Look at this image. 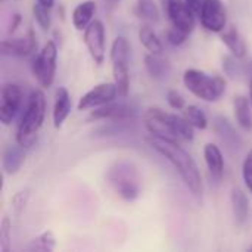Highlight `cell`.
Masks as SVG:
<instances>
[{"instance_id": "obj_24", "label": "cell", "mask_w": 252, "mask_h": 252, "mask_svg": "<svg viewBox=\"0 0 252 252\" xmlns=\"http://www.w3.org/2000/svg\"><path fill=\"white\" fill-rule=\"evenodd\" d=\"M170 123L179 142H186V143L193 142L195 127L185 117H180L177 114H170Z\"/></svg>"}, {"instance_id": "obj_26", "label": "cell", "mask_w": 252, "mask_h": 252, "mask_svg": "<svg viewBox=\"0 0 252 252\" xmlns=\"http://www.w3.org/2000/svg\"><path fill=\"white\" fill-rule=\"evenodd\" d=\"M56 248V238L52 232H43L34 239L27 247V251H40V252H50Z\"/></svg>"}, {"instance_id": "obj_35", "label": "cell", "mask_w": 252, "mask_h": 252, "mask_svg": "<svg viewBox=\"0 0 252 252\" xmlns=\"http://www.w3.org/2000/svg\"><path fill=\"white\" fill-rule=\"evenodd\" d=\"M27 201H28V192H27V190H25V192H18V193L13 196L12 205H13V210H15L16 214H19V213L25 208Z\"/></svg>"}, {"instance_id": "obj_7", "label": "cell", "mask_w": 252, "mask_h": 252, "mask_svg": "<svg viewBox=\"0 0 252 252\" xmlns=\"http://www.w3.org/2000/svg\"><path fill=\"white\" fill-rule=\"evenodd\" d=\"M143 123L151 136L164 140L179 142L170 123V112H165L157 106L148 108L143 114Z\"/></svg>"}, {"instance_id": "obj_18", "label": "cell", "mask_w": 252, "mask_h": 252, "mask_svg": "<svg viewBox=\"0 0 252 252\" xmlns=\"http://www.w3.org/2000/svg\"><path fill=\"white\" fill-rule=\"evenodd\" d=\"M24 159H25V148H22L19 143L7 145L3 149V155H1L3 173L7 176L16 174L19 171V168L22 167Z\"/></svg>"}, {"instance_id": "obj_10", "label": "cell", "mask_w": 252, "mask_h": 252, "mask_svg": "<svg viewBox=\"0 0 252 252\" xmlns=\"http://www.w3.org/2000/svg\"><path fill=\"white\" fill-rule=\"evenodd\" d=\"M137 117V108L126 102H111L103 106L94 108L90 114V120H108L111 123H127Z\"/></svg>"}, {"instance_id": "obj_40", "label": "cell", "mask_w": 252, "mask_h": 252, "mask_svg": "<svg viewBox=\"0 0 252 252\" xmlns=\"http://www.w3.org/2000/svg\"><path fill=\"white\" fill-rule=\"evenodd\" d=\"M248 251H250V252H252V247H250V248H248Z\"/></svg>"}, {"instance_id": "obj_17", "label": "cell", "mask_w": 252, "mask_h": 252, "mask_svg": "<svg viewBox=\"0 0 252 252\" xmlns=\"http://www.w3.org/2000/svg\"><path fill=\"white\" fill-rule=\"evenodd\" d=\"M71 96L69 92L66 90V87H58L56 93H55V103H53V126L56 128H61L63 126V123L66 121V118L71 114Z\"/></svg>"}, {"instance_id": "obj_8", "label": "cell", "mask_w": 252, "mask_h": 252, "mask_svg": "<svg viewBox=\"0 0 252 252\" xmlns=\"http://www.w3.org/2000/svg\"><path fill=\"white\" fill-rule=\"evenodd\" d=\"M83 41L94 63H103L106 55V31L102 21L94 19L89 24V27L84 30Z\"/></svg>"}, {"instance_id": "obj_19", "label": "cell", "mask_w": 252, "mask_h": 252, "mask_svg": "<svg viewBox=\"0 0 252 252\" xmlns=\"http://www.w3.org/2000/svg\"><path fill=\"white\" fill-rule=\"evenodd\" d=\"M230 202H232V213L235 217V223L236 226L242 227L250 217V199L242 189L235 188L230 195Z\"/></svg>"}, {"instance_id": "obj_23", "label": "cell", "mask_w": 252, "mask_h": 252, "mask_svg": "<svg viewBox=\"0 0 252 252\" xmlns=\"http://www.w3.org/2000/svg\"><path fill=\"white\" fill-rule=\"evenodd\" d=\"M96 13V3L93 0H86L80 4H77L72 10V24L78 31H83L89 27V24L93 21V16Z\"/></svg>"}, {"instance_id": "obj_11", "label": "cell", "mask_w": 252, "mask_h": 252, "mask_svg": "<svg viewBox=\"0 0 252 252\" xmlns=\"http://www.w3.org/2000/svg\"><path fill=\"white\" fill-rule=\"evenodd\" d=\"M201 25L210 32H223L227 25V12L221 0H204L201 13Z\"/></svg>"}, {"instance_id": "obj_20", "label": "cell", "mask_w": 252, "mask_h": 252, "mask_svg": "<svg viewBox=\"0 0 252 252\" xmlns=\"http://www.w3.org/2000/svg\"><path fill=\"white\" fill-rule=\"evenodd\" d=\"M204 158L210 174L216 179H221L224 174V158L221 149L216 143H207L204 146Z\"/></svg>"}, {"instance_id": "obj_28", "label": "cell", "mask_w": 252, "mask_h": 252, "mask_svg": "<svg viewBox=\"0 0 252 252\" xmlns=\"http://www.w3.org/2000/svg\"><path fill=\"white\" fill-rule=\"evenodd\" d=\"M241 58H236L235 55L232 56H226L223 59V69L226 72L227 77L236 80L245 75V65L239 61Z\"/></svg>"}, {"instance_id": "obj_37", "label": "cell", "mask_w": 252, "mask_h": 252, "mask_svg": "<svg viewBox=\"0 0 252 252\" xmlns=\"http://www.w3.org/2000/svg\"><path fill=\"white\" fill-rule=\"evenodd\" d=\"M21 22H22V18H21V15L19 13H13L12 15V19H10V24H9V34H13L15 31H16V28L21 25Z\"/></svg>"}, {"instance_id": "obj_27", "label": "cell", "mask_w": 252, "mask_h": 252, "mask_svg": "<svg viewBox=\"0 0 252 252\" xmlns=\"http://www.w3.org/2000/svg\"><path fill=\"white\" fill-rule=\"evenodd\" d=\"M185 118L198 130H205L208 127V117L204 112V109H201L196 105H189L183 109Z\"/></svg>"}, {"instance_id": "obj_16", "label": "cell", "mask_w": 252, "mask_h": 252, "mask_svg": "<svg viewBox=\"0 0 252 252\" xmlns=\"http://www.w3.org/2000/svg\"><path fill=\"white\" fill-rule=\"evenodd\" d=\"M143 62L151 78L157 81H164L171 75V62L162 53H148Z\"/></svg>"}, {"instance_id": "obj_29", "label": "cell", "mask_w": 252, "mask_h": 252, "mask_svg": "<svg viewBox=\"0 0 252 252\" xmlns=\"http://www.w3.org/2000/svg\"><path fill=\"white\" fill-rule=\"evenodd\" d=\"M136 12L140 18L149 19V21H158L159 10L155 4V0H137Z\"/></svg>"}, {"instance_id": "obj_39", "label": "cell", "mask_w": 252, "mask_h": 252, "mask_svg": "<svg viewBox=\"0 0 252 252\" xmlns=\"http://www.w3.org/2000/svg\"><path fill=\"white\" fill-rule=\"evenodd\" d=\"M250 102H251V106H252V80L250 81Z\"/></svg>"}, {"instance_id": "obj_14", "label": "cell", "mask_w": 252, "mask_h": 252, "mask_svg": "<svg viewBox=\"0 0 252 252\" xmlns=\"http://www.w3.org/2000/svg\"><path fill=\"white\" fill-rule=\"evenodd\" d=\"M37 35L32 30H28L25 35L16 38H7L1 41V53L4 56L24 58L37 50Z\"/></svg>"}, {"instance_id": "obj_1", "label": "cell", "mask_w": 252, "mask_h": 252, "mask_svg": "<svg viewBox=\"0 0 252 252\" xmlns=\"http://www.w3.org/2000/svg\"><path fill=\"white\" fill-rule=\"evenodd\" d=\"M148 143L152 149H155L159 155H162L179 173L182 177L183 183L186 188L195 195L201 196L204 192V185H202V176L201 171L192 158L190 154H188L182 146L180 142H173V140H164L158 139L154 136L148 137Z\"/></svg>"}, {"instance_id": "obj_31", "label": "cell", "mask_w": 252, "mask_h": 252, "mask_svg": "<svg viewBox=\"0 0 252 252\" xmlns=\"http://www.w3.org/2000/svg\"><path fill=\"white\" fill-rule=\"evenodd\" d=\"M10 239H12V223L9 217H3L0 223V251H10Z\"/></svg>"}, {"instance_id": "obj_25", "label": "cell", "mask_w": 252, "mask_h": 252, "mask_svg": "<svg viewBox=\"0 0 252 252\" xmlns=\"http://www.w3.org/2000/svg\"><path fill=\"white\" fill-rule=\"evenodd\" d=\"M139 40L140 43L145 46V49L149 53H162L164 52V46L161 38L158 37V34L149 27V25H142L139 30Z\"/></svg>"}, {"instance_id": "obj_15", "label": "cell", "mask_w": 252, "mask_h": 252, "mask_svg": "<svg viewBox=\"0 0 252 252\" xmlns=\"http://www.w3.org/2000/svg\"><path fill=\"white\" fill-rule=\"evenodd\" d=\"M213 127H214V131L219 136V139L223 142V145L229 151H239L242 148V145H244L242 137L239 136V133L236 131V128L227 118L216 117L213 121Z\"/></svg>"}, {"instance_id": "obj_4", "label": "cell", "mask_w": 252, "mask_h": 252, "mask_svg": "<svg viewBox=\"0 0 252 252\" xmlns=\"http://www.w3.org/2000/svg\"><path fill=\"white\" fill-rule=\"evenodd\" d=\"M183 84L192 94L205 102H217L226 92V81L221 77L210 75L196 68L185 71Z\"/></svg>"}, {"instance_id": "obj_32", "label": "cell", "mask_w": 252, "mask_h": 252, "mask_svg": "<svg viewBox=\"0 0 252 252\" xmlns=\"http://www.w3.org/2000/svg\"><path fill=\"white\" fill-rule=\"evenodd\" d=\"M167 102L176 111H182V109L186 108V99H185V96L179 90H174V89H171V90L167 92Z\"/></svg>"}, {"instance_id": "obj_2", "label": "cell", "mask_w": 252, "mask_h": 252, "mask_svg": "<svg viewBox=\"0 0 252 252\" xmlns=\"http://www.w3.org/2000/svg\"><path fill=\"white\" fill-rule=\"evenodd\" d=\"M46 109L47 103L44 93L40 89L32 90L25 102L24 112L16 127V143L22 148L28 149L37 142L38 131L46 118Z\"/></svg>"}, {"instance_id": "obj_30", "label": "cell", "mask_w": 252, "mask_h": 252, "mask_svg": "<svg viewBox=\"0 0 252 252\" xmlns=\"http://www.w3.org/2000/svg\"><path fill=\"white\" fill-rule=\"evenodd\" d=\"M52 9L40 4L38 1L34 3L32 6V13H34V18L38 24V27L43 30V31H47L52 25V13H50Z\"/></svg>"}, {"instance_id": "obj_12", "label": "cell", "mask_w": 252, "mask_h": 252, "mask_svg": "<svg viewBox=\"0 0 252 252\" xmlns=\"http://www.w3.org/2000/svg\"><path fill=\"white\" fill-rule=\"evenodd\" d=\"M164 10L173 27L190 34L195 28V13L185 0H162Z\"/></svg>"}, {"instance_id": "obj_3", "label": "cell", "mask_w": 252, "mask_h": 252, "mask_svg": "<svg viewBox=\"0 0 252 252\" xmlns=\"http://www.w3.org/2000/svg\"><path fill=\"white\" fill-rule=\"evenodd\" d=\"M106 179L118 196L124 201H136L140 196L142 179L137 167L133 162L127 159L117 161L108 170Z\"/></svg>"}, {"instance_id": "obj_13", "label": "cell", "mask_w": 252, "mask_h": 252, "mask_svg": "<svg viewBox=\"0 0 252 252\" xmlns=\"http://www.w3.org/2000/svg\"><path fill=\"white\" fill-rule=\"evenodd\" d=\"M22 89L15 83H7L1 87V105H0V121L3 126H9L18 115L22 105Z\"/></svg>"}, {"instance_id": "obj_33", "label": "cell", "mask_w": 252, "mask_h": 252, "mask_svg": "<svg viewBox=\"0 0 252 252\" xmlns=\"http://www.w3.org/2000/svg\"><path fill=\"white\" fill-rule=\"evenodd\" d=\"M188 35H189L188 32H185V31H182V30H179L176 27H171L170 30H167V34H165L167 41L171 46H182V44H185Z\"/></svg>"}, {"instance_id": "obj_38", "label": "cell", "mask_w": 252, "mask_h": 252, "mask_svg": "<svg viewBox=\"0 0 252 252\" xmlns=\"http://www.w3.org/2000/svg\"><path fill=\"white\" fill-rule=\"evenodd\" d=\"M40 4H43V6H46V7H49V9H52L53 6H55V0H37Z\"/></svg>"}, {"instance_id": "obj_9", "label": "cell", "mask_w": 252, "mask_h": 252, "mask_svg": "<svg viewBox=\"0 0 252 252\" xmlns=\"http://www.w3.org/2000/svg\"><path fill=\"white\" fill-rule=\"evenodd\" d=\"M118 96H120V92L115 83H100L81 96L77 108L78 111L94 109V108H99V106H103L106 103L117 100Z\"/></svg>"}, {"instance_id": "obj_36", "label": "cell", "mask_w": 252, "mask_h": 252, "mask_svg": "<svg viewBox=\"0 0 252 252\" xmlns=\"http://www.w3.org/2000/svg\"><path fill=\"white\" fill-rule=\"evenodd\" d=\"M185 1H186V4L190 7V10H192L196 16H199L201 9H202V4H204V0H185Z\"/></svg>"}, {"instance_id": "obj_21", "label": "cell", "mask_w": 252, "mask_h": 252, "mask_svg": "<svg viewBox=\"0 0 252 252\" xmlns=\"http://www.w3.org/2000/svg\"><path fill=\"white\" fill-rule=\"evenodd\" d=\"M233 114L238 126L245 131L252 133V106L248 97L236 96L233 99Z\"/></svg>"}, {"instance_id": "obj_5", "label": "cell", "mask_w": 252, "mask_h": 252, "mask_svg": "<svg viewBox=\"0 0 252 252\" xmlns=\"http://www.w3.org/2000/svg\"><path fill=\"white\" fill-rule=\"evenodd\" d=\"M130 43L126 37H117L111 46V62L114 83L118 87L120 96L126 97L130 92Z\"/></svg>"}, {"instance_id": "obj_6", "label": "cell", "mask_w": 252, "mask_h": 252, "mask_svg": "<svg viewBox=\"0 0 252 252\" xmlns=\"http://www.w3.org/2000/svg\"><path fill=\"white\" fill-rule=\"evenodd\" d=\"M56 66H58V47L55 41L49 40L37 53L31 65L32 75L35 77L41 89H49L53 84L56 75Z\"/></svg>"}, {"instance_id": "obj_22", "label": "cell", "mask_w": 252, "mask_h": 252, "mask_svg": "<svg viewBox=\"0 0 252 252\" xmlns=\"http://www.w3.org/2000/svg\"><path fill=\"white\" fill-rule=\"evenodd\" d=\"M221 41L226 44V47L232 52V55H235L236 58H245L248 53V47L247 43L244 40V37L241 35V32L238 31V28L230 27L227 30H224L221 32Z\"/></svg>"}, {"instance_id": "obj_34", "label": "cell", "mask_w": 252, "mask_h": 252, "mask_svg": "<svg viewBox=\"0 0 252 252\" xmlns=\"http://www.w3.org/2000/svg\"><path fill=\"white\" fill-rule=\"evenodd\" d=\"M242 177H244L245 186L248 188V190L252 193V149L248 152V155L244 159V164H242Z\"/></svg>"}]
</instances>
